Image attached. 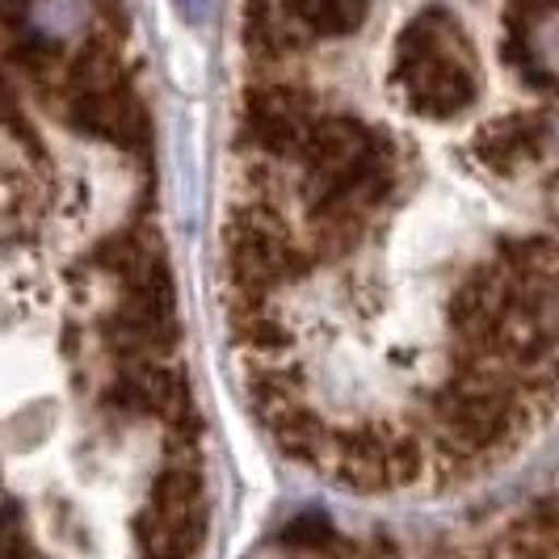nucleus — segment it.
<instances>
[{
  "label": "nucleus",
  "mask_w": 559,
  "mask_h": 559,
  "mask_svg": "<svg viewBox=\"0 0 559 559\" xmlns=\"http://www.w3.org/2000/svg\"><path fill=\"white\" fill-rule=\"evenodd\" d=\"M518 47L531 63L534 76L559 84V4L547 0V4H534L526 13V22L518 29Z\"/></svg>",
  "instance_id": "obj_1"
},
{
  "label": "nucleus",
  "mask_w": 559,
  "mask_h": 559,
  "mask_svg": "<svg viewBox=\"0 0 559 559\" xmlns=\"http://www.w3.org/2000/svg\"><path fill=\"white\" fill-rule=\"evenodd\" d=\"M295 13L316 34H349L362 26L366 0H295Z\"/></svg>",
  "instance_id": "obj_2"
},
{
  "label": "nucleus",
  "mask_w": 559,
  "mask_h": 559,
  "mask_svg": "<svg viewBox=\"0 0 559 559\" xmlns=\"http://www.w3.org/2000/svg\"><path fill=\"white\" fill-rule=\"evenodd\" d=\"M88 22V0H29V26L47 38H68Z\"/></svg>",
  "instance_id": "obj_3"
},
{
  "label": "nucleus",
  "mask_w": 559,
  "mask_h": 559,
  "mask_svg": "<svg viewBox=\"0 0 559 559\" xmlns=\"http://www.w3.org/2000/svg\"><path fill=\"white\" fill-rule=\"evenodd\" d=\"M547 143H551V152L559 156V114L551 118V122H547Z\"/></svg>",
  "instance_id": "obj_4"
}]
</instances>
